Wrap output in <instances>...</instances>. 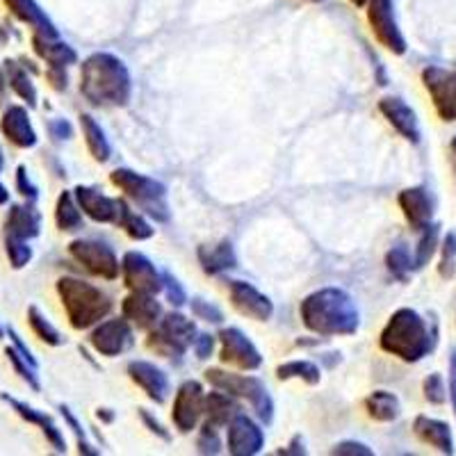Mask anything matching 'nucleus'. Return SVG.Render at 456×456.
Returning a JSON list of instances; mask_svg holds the SVG:
<instances>
[{"mask_svg":"<svg viewBox=\"0 0 456 456\" xmlns=\"http://www.w3.org/2000/svg\"><path fill=\"white\" fill-rule=\"evenodd\" d=\"M301 322L317 336H354L361 313L352 297L340 288H322L301 301Z\"/></svg>","mask_w":456,"mask_h":456,"instance_id":"f257e3e1","label":"nucleus"},{"mask_svg":"<svg viewBox=\"0 0 456 456\" xmlns=\"http://www.w3.org/2000/svg\"><path fill=\"white\" fill-rule=\"evenodd\" d=\"M80 92L94 105L121 108L133 94L128 67L112 53H94L80 69Z\"/></svg>","mask_w":456,"mask_h":456,"instance_id":"f03ea898","label":"nucleus"},{"mask_svg":"<svg viewBox=\"0 0 456 456\" xmlns=\"http://www.w3.org/2000/svg\"><path fill=\"white\" fill-rule=\"evenodd\" d=\"M379 345L399 361L418 363L434 349L436 333L431 331L420 313L413 308H399L390 315L388 324L379 338Z\"/></svg>","mask_w":456,"mask_h":456,"instance_id":"7ed1b4c3","label":"nucleus"},{"mask_svg":"<svg viewBox=\"0 0 456 456\" xmlns=\"http://www.w3.org/2000/svg\"><path fill=\"white\" fill-rule=\"evenodd\" d=\"M57 295L62 299L71 327L78 331L92 329L112 311V299L101 288L76 276H62L57 281Z\"/></svg>","mask_w":456,"mask_h":456,"instance_id":"20e7f679","label":"nucleus"},{"mask_svg":"<svg viewBox=\"0 0 456 456\" xmlns=\"http://www.w3.org/2000/svg\"><path fill=\"white\" fill-rule=\"evenodd\" d=\"M112 185H117L121 192L128 199H133L137 208L144 215H151L158 222H167L169 219V208L165 203L167 187L160 181L149 176H142L133 169H114L110 174Z\"/></svg>","mask_w":456,"mask_h":456,"instance_id":"39448f33","label":"nucleus"},{"mask_svg":"<svg viewBox=\"0 0 456 456\" xmlns=\"http://www.w3.org/2000/svg\"><path fill=\"white\" fill-rule=\"evenodd\" d=\"M206 381L213 384L215 388L224 390V393L233 395L235 399H244L254 406L256 415L265 425H270L274 418V402H272L270 393L265 388V384L256 377H247V374H233L224 372V370H208Z\"/></svg>","mask_w":456,"mask_h":456,"instance_id":"423d86ee","label":"nucleus"},{"mask_svg":"<svg viewBox=\"0 0 456 456\" xmlns=\"http://www.w3.org/2000/svg\"><path fill=\"white\" fill-rule=\"evenodd\" d=\"M194 338H197V324L181 313H169L162 315V320L151 329L146 347L158 356L178 358L187 352V347H192Z\"/></svg>","mask_w":456,"mask_h":456,"instance_id":"0eeeda50","label":"nucleus"},{"mask_svg":"<svg viewBox=\"0 0 456 456\" xmlns=\"http://www.w3.org/2000/svg\"><path fill=\"white\" fill-rule=\"evenodd\" d=\"M69 254L73 256V260H78L89 274L101 276L105 281H114L121 272V263L117 254L99 240H73L69 244Z\"/></svg>","mask_w":456,"mask_h":456,"instance_id":"6e6552de","label":"nucleus"},{"mask_svg":"<svg viewBox=\"0 0 456 456\" xmlns=\"http://www.w3.org/2000/svg\"><path fill=\"white\" fill-rule=\"evenodd\" d=\"M368 21L381 46H386L395 55H404L409 46H406L404 35L399 30L393 0H370Z\"/></svg>","mask_w":456,"mask_h":456,"instance_id":"1a4fd4ad","label":"nucleus"},{"mask_svg":"<svg viewBox=\"0 0 456 456\" xmlns=\"http://www.w3.org/2000/svg\"><path fill=\"white\" fill-rule=\"evenodd\" d=\"M422 83L443 121H456V73L443 67H427Z\"/></svg>","mask_w":456,"mask_h":456,"instance_id":"9d476101","label":"nucleus"},{"mask_svg":"<svg viewBox=\"0 0 456 456\" xmlns=\"http://www.w3.org/2000/svg\"><path fill=\"white\" fill-rule=\"evenodd\" d=\"M219 342H222V352L219 358L224 363L233 365V368L247 370V372H254L263 365V356L256 349L254 342L247 338V333H242L235 327H226L219 331Z\"/></svg>","mask_w":456,"mask_h":456,"instance_id":"9b49d317","label":"nucleus"},{"mask_svg":"<svg viewBox=\"0 0 456 456\" xmlns=\"http://www.w3.org/2000/svg\"><path fill=\"white\" fill-rule=\"evenodd\" d=\"M92 347L101 354V356H119V354L128 352L135 345L133 338V327L126 317H114V320H105L96 324V329L89 336Z\"/></svg>","mask_w":456,"mask_h":456,"instance_id":"f8f14e48","label":"nucleus"},{"mask_svg":"<svg viewBox=\"0 0 456 456\" xmlns=\"http://www.w3.org/2000/svg\"><path fill=\"white\" fill-rule=\"evenodd\" d=\"M126 288L130 292H142V295H156L162 290V274L156 270V265L151 263L140 251H128L121 263Z\"/></svg>","mask_w":456,"mask_h":456,"instance_id":"ddd939ff","label":"nucleus"},{"mask_svg":"<svg viewBox=\"0 0 456 456\" xmlns=\"http://www.w3.org/2000/svg\"><path fill=\"white\" fill-rule=\"evenodd\" d=\"M203 386L199 381H185V384L178 388L176 399H174V409H171V418H174V425L178 431L187 434L199 425L203 415Z\"/></svg>","mask_w":456,"mask_h":456,"instance_id":"4468645a","label":"nucleus"},{"mask_svg":"<svg viewBox=\"0 0 456 456\" xmlns=\"http://www.w3.org/2000/svg\"><path fill=\"white\" fill-rule=\"evenodd\" d=\"M265 434L249 415L238 413L233 420L228 422L226 431V447L233 456H254L263 452Z\"/></svg>","mask_w":456,"mask_h":456,"instance_id":"2eb2a0df","label":"nucleus"},{"mask_svg":"<svg viewBox=\"0 0 456 456\" xmlns=\"http://www.w3.org/2000/svg\"><path fill=\"white\" fill-rule=\"evenodd\" d=\"M76 194V201H78L80 210L87 215L89 219L99 224H119L121 213H124V201L121 199H112L101 194L99 190L94 187L78 185L73 190Z\"/></svg>","mask_w":456,"mask_h":456,"instance_id":"dca6fc26","label":"nucleus"},{"mask_svg":"<svg viewBox=\"0 0 456 456\" xmlns=\"http://www.w3.org/2000/svg\"><path fill=\"white\" fill-rule=\"evenodd\" d=\"M228 292H231V304L242 315L258 322H267L274 315V304L270 301V297L256 290L247 281H228Z\"/></svg>","mask_w":456,"mask_h":456,"instance_id":"f3484780","label":"nucleus"},{"mask_svg":"<svg viewBox=\"0 0 456 456\" xmlns=\"http://www.w3.org/2000/svg\"><path fill=\"white\" fill-rule=\"evenodd\" d=\"M379 112L384 114L388 124L397 130L399 135L406 137L409 142L418 144L422 137L420 133V121H418V114L413 112L409 103L399 99V96H386V99L379 101Z\"/></svg>","mask_w":456,"mask_h":456,"instance_id":"a211bd4d","label":"nucleus"},{"mask_svg":"<svg viewBox=\"0 0 456 456\" xmlns=\"http://www.w3.org/2000/svg\"><path fill=\"white\" fill-rule=\"evenodd\" d=\"M128 374L156 404H165L171 388V381L165 370L149 363V361H133V363H128Z\"/></svg>","mask_w":456,"mask_h":456,"instance_id":"6ab92c4d","label":"nucleus"},{"mask_svg":"<svg viewBox=\"0 0 456 456\" xmlns=\"http://www.w3.org/2000/svg\"><path fill=\"white\" fill-rule=\"evenodd\" d=\"M0 130L19 149H32L37 146V133L32 128L30 114L23 105H7L3 117H0Z\"/></svg>","mask_w":456,"mask_h":456,"instance_id":"aec40b11","label":"nucleus"},{"mask_svg":"<svg viewBox=\"0 0 456 456\" xmlns=\"http://www.w3.org/2000/svg\"><path fill=\"white\" fill-rule=\"evenodd\" d=\"M397 203L413 228L422 231V228L431 224V217H434V199L427 192V187H409V190H402L397 197Z\"/></svg>","mask_w":456,"mask_h":456,"instance_id":"412c9836","label":"nucleus"},{"mask_svg":"<svg viewBox=\"0 0 456 456\" xmlns=\"http://www.w3.org/2000/svg\"><path fill=\"white\" fill-rule=\"evenodd\" d=\"M42 233V213L32 201L14 203L5 219V235H14L21 240L39 238Z\"/></svg>","mask_w":456,"mask_h":456,"instance_id":"4be33fe9","label":"nucleus"},{"mask_svg":"<svg viewBox=\"0 0 456 456\" xmlns=\"http://www.w3.org/2000/svg\"><path fill=\"white\" fill-rule=\"evenodd\" d=\"M3 402H7V404H10L16 413L21 415L23 420L30 422V425L39 427V429L44 431V436H46V441L51 443L57 452H62V454L67 452V441H64L62 431H60V427L55 425V420H53L51 415L44 413V411L32 409L30 404H26V402H19V399L10 397V395H3Z\"/></svg>","mask_w":456,"mask_h":456,"instance_id":"5701e85b","label":"nucleus"},{"mask_svg":"<svg viewBox=\"0 0 456 456\" xmlns=\"http://www.w3.org/2000/svg\"><path fill=\"white\" fill-rule=\"evenodd\" d=\"M121 311H124L126 320L142 329H153L162 320L160 301L153 299V295H142V292H133L126 297Z\"/></svg>","mask_w":456,"mask_h":456,"instance_id":"b1692460","label":"nucleus"},{"mask_svg":"<svg viewBox=\"0 0 456 456\" xmlns=\"http://www.w3.org/2000/svg\"><path fill=\"white\" fill-rule=\"evenodd\" d=\"M413 431L422 443L431 445L434 450L443 452V454H454V438H452V429L447 422L436 420L429 415H418L413 422Z\"/></svg>","mask_w":456,"mask_h":456,"instance_id":"393cba45","label":"nucleus"},{"mask_svg":"<svg viewBox=\"0 0 456 456\" xmlns=\"http://www.w3.org/2000/svg\"><path fill=\"white\" fill-rule=\"evenodd\" d=\"M32 48L48 67H71L78 62V53L73 51L69 44H64L60 37H46L35 32L32 37Z\"/></svg>","mask_w":456,"mask_h":456,"instance_id":"a878e982","label":"nucleus"},{"mask_svg":"<svg viewBox=\"0 0 456 456\" xmlns=\"http://www.w3.org/2000/svg\"><path fill=\"white\" fill-rule=\"evenodd\" d=\"M7 5V10L19 19V21L28 23V26L35 28V32L46 37H60L57 28L53 26V21L44 14V10L37 5L35 0H3Z\"/></svg>","mask_w":456,"mask_h":456,"instance_id":"bb28decb","label":"nucleus"},{"mask_svg":"<svg viewBox=\"0 0 456 456\" xmlns=\"http://www.w3.org/2000/svg\"><path fill=\"white\" fill-rule=\"evenodd\" d=\"M238 413V399H235L233 395L224 393V390H213V393H208L206 399H203V415H206V422H210V425H228Z\"/></svg>","mask_w":456,"mask_h":456,"instance_id":"cd10ccee","label":"nucleus"},{"mask_svg":"<svg viewBox=\"0 0 456 456\" xmlns=\"http://www.w3.org/2000/svg\"><path fill=\"white\" fill-rule=\"evenodd\" d=\"M199 263L206 274H224V272L238 267L233 244L224 240L215 247H199Z\"/></svg>","mask_w":456,"mask_h":456,"instance_id":"c85d7f7f","label":"nucleus"},{"mask_svg":"<svg viewBox=\"0 0 456 456\" xmlns=\"http://www.w3.org/2000/svg\"><path fill=\"white\" fill-rule=\"evenodd\" d=\"M5 73H7V83H10L12 92L28 105V108H37L39 103V96H37V87L30 78V69L21 62V60H5Z\"/></svg>","mask_w":456,"mask_h":456,"instance_id":"c756f323","label":"nucleus"},{"mask_svg":"<svg viewBox=\"0 0 456 456\" xmlns=\"http://www.w3.org/2000/svg\"><path fill=\"white\" fill-rule=\"evenodd\" d=\"M80 128H83L85 142H87V149H89V153H92L94 160L108 162L112 149H110V142H108V137H105V130L101 128L99 121L94 119V117H89V114H80Z\"/></svg>","mask_w":456,"mask_h":456,"instance_id":"7c9ffc66","label":"nucleus"},{"mask_svg":"<svg viewBox=\"0 0 456 456\" xmlns=\"http://www.w3.org/2000/svg\"><path fill=\"white\" fill-rule=\"evenodd\" d=\"M365 409H368L370 418H374L377 422H393L402 413V404H399L397 395L388 393V390H374V393H370V397L365 399Z\"/></svg>","mask_w":456,"mask_h":456,"instance_id":"2f4dec72","label":"nucleus"},{"mask_svg":"<svg viewBox=\"0 0 456 456\" xmlns=\"http://www.w3.org/2000/svg\"><path fill=\"white\" fill-rule=\"evenodd\" d=\"M55 224L60 231L69 233V231H78L83 228V210H80L76 194L71 190H64L55 203Z\"/></svg>","mask_w":456,"mask_h":456,"instance_id":"473e14b6","label":"nucleus"},{"mask_svg":"<svg viewBox=\"0 0 456 456\" xmlns=\"http://www.w3.org/2000/svg\"><path fill=\"white\" fill-rule=\"evenodd\" d=\"M438 240H441V226H438V224H429V226L422 228V238L420 242H418V249H415V256H413L415 270H422L425 265H429V260L434 258L436 249L441 247Z\"/></svg>","mask_w":456,"mask_h":456,"instance_id":"72a5a7b5","label":"nucleus"},{"mask_svg":"<svg viewBox=\"0 0 456 456\" xmlns=\"http://www.w3.org/2000/svg\"><path fill=\"white\" fill-rule=\"evenodd\" d=\"M28 322H30V327H32V331H35V336L39 338L42 342L51 345V347H60V345H64L62 333L53 327L51 322L46 320V315H44V313L39 311L37 306L28 308Z\"/></svg>","mask_w":456,"mask_h":456,"instance_id":"f704fd0d","label":"nucleus"},{"mask_svg":"<svg viewBox=\"0 0 456 456\" xmlns=\"http://www.w3.org/2000/svg\"><path fill=\"white\" fill-rule=\"evenodd\" d=\"M276 377H279L281 381L301 379V381L315 386L320 384V368H317L315 363H311V361H288V363L276 368Z\"/></svg>","mask_w":456,"mask_h":456,"instance_id":"c9c22d12","label":"nucleus"},{"mask_svg":"<svg viewBox=\"0 0 456 456\" xmlns=\"http://www.w3.org/2000/svg\"><path fill=\"white\" fill-rule=\"evenodd\" d=\"M386 265H388L390 274L399 281H406L409 279L411 272L415 270V263H413V256L409 254L404 244H399V247H393V249L386 254Z\"/></svg>","mask_w":456,"mask_h":456,"instance_id":"e433bc0d","label":"nucleus"},{"mask_svg":"<svg viewBox=\"0 0 456 456\" xmlns=\"http://www.w3.org/2000/svg\"><path fill=\"white\" fill-rule=\"evenodd\" d=\"M119 226L126 228V233H128L133 240H149V238H153V233H156V231H153V226H151V224L146 222L140 213L130 210L126 203H124V213H121Z\"/></svg>","mask_w":456,"mask_h":456,"instance_id":"4c0bfd02","label":"nucleus"},{"mask_svg":"<svg viewBox=\"0 0 456 456\" xmlns=\"http://www.w3.org/2000/svg\"><path fill=\"white\" fill-rule=\"evenodd\" d=\"M5 251L10 265L14 270H23L32 260V249L28 247V240L14 238V235H5Z\"/></svg>","mask_w":456,"mask_h":456,"instance_id":"58836bf2","label":"nucleus"},{"mask_svg":"<svg viewBox=\"0 0 456 456\" xmlns=\"http://www.w3.org/2000/svg\"><path fill=\"white\" fill-rule=\"evenodd\" d=\"M438 274L443 279H454L456 276V233L450 231V233L443 238L441 244V265H438Z\"/></svg>","mask_w":456,"mask_h":456,"instance_id":"ea45409f","label":"nucleus"},{"mask_svg":"<svg viewBox=\"0 0 456 456\" xmlns=\"http://www.w3.org/2000/svg\"><path fill=\"white\" fill-rule=\"evenodd\" d=\"M5 354H7V358H10V363H12V368H14V372L19 374V377H21L23 381H26V384L30 386L32 390L42 388V384H39V379H37V368H32V365L28 363L26 358H23L19 352H16L14 347H7Z\"/></svg>","mask_w":456,"mask_h":456,"instance_id":"a19ab883","label":"nucleus"},{"mask_svg":"<svg viewBox=\"0 0 456 456\" xmlns=\"http://www.w3.org/2000/svg\"><path fill=\"white\" fill-rule=\"evenodd\" d=\"M422 390H425V399L429 404H445L447 399V390H445V381H443L441 374H429L425 379V384H422Z\"/></svg>","mask_w":456,"mask_h":456,"instance_id":"79ce46f5","label":"nucleus"},{"mask_svg":"<svg viewBox=\"0 0 456 456\" xmlns=\"http://www.w3.org/2000/svg\"><path fill=\"white\" fill-rule=\"evenodd\" d=\"M199 452L201 454H219L222 452V438L217 434V427L210 422H203L201 436H199Z\"/></svg>","mask_w":456,"mask_h":456,"instance_id":"37998d69","label":"nucleus"},{"mask_svg":"<svg viewBox=\"0 0 456 456\" xmlns=\"http://www.w3.org/2000/svg\"><path fill=\"white\" fill-rule=\"evenodd\" d=\"M162 288H165L167 301H169L171 306H185L187 295H185V290H183V285L178 283L176 276L169 274V272H165V274H162Z\"/></svg>","mask_w":456,"mask_h":456,"instance_id":"c03bdc74","label":"nucleus"},{"mask_svg":"<svg viewBox=\"0 0 456 456\" xmlns=\"http://www.w3.org/2000/svg\"><path fill=\"white\" fill-rule=\"evenodd\" d=\"M16 190L21 192V197L26 199V201L35 203L37 199H39V187L30 181V176H28V169L23 165L16 167Z\"/></svg>","mask_w":456,"mask_h":456,"instance_id":"a18cd8bd","label":"nucleus"},{"mask_svg":"<svg viewBox=\"0 0 456 456\" xmlns=\"http://www.w3.org/2000/svg\"><path fill=\"white\" fill-rule=\"evenodd\" d=\"M60 413H62V418L64 420H67V425L71 427L73 431H76V436H78V443H80V452H83V454H99V450H92V445H89L87 443V436H85V429H83V425H80L78 420H76V418H73V413L71 411H69V406H60Z\"/></svg>","mask_w":456,"mask_h":456,"instance_id":"49530a36","label":"nucleus"},{"mask_svg":"<svg viewBox=\"0 0 456 456\" xmlns=\"http://www.w3.org/2000/svg\"><path fill=\"white\" fill-rule=\"evenodd\" d=\"M192 313L197 317H201V320L213 322V324H219V322L224 320L222 311H219L217 306H213L210 301H203V299H194L192 301Z\"/></svg>","mask_w":456,"mask_h":456,"instance_id":"de8ad7c7","label":"nucleus"},{"mask_svg":"<svg viewBox=\"0 0 456 456\" xmlns=\"http://www.w3.org/2000/svg\"><path fill=\"white\" fill-rule=\"evenodd\" d=\"M331 454H336V456H372L374 452L370 450L368 445H363V443L345 441V443H338V445L331 450Z\"/></svg>","mask_w":456,"mask_h":456,"instance_id":"09e8293b","label":"nucleus"},{"mask_svg":"<svg viewBox=\"0 0 456 456\" xmlns=\"http://www.w3.org/2000/svg\"><path fill=\"white\" fill-rule=\"evenodd\" d=\"M7 336H10V340H12V347H14L16 352H19V354H21V356L26 358V361H28V363L32 365V368H39V363H37L35 354H32V352H30V347H28L26 342L21 340V336H19V333H16L14 329H12V327L7 329Z\"/></svg>","mask_w":456,"mask_h":456,"instance_id":"8fccbe9b","label":"nucleus"},{"mask_svg":"<svg viewBox=\"0 0 456 456\" xmlns=\"http://www.w3.org/2000/svg\"><path fill=\"white\" fill-rule=\"evenodd\" d=\"M46 78L48 83H51V87L57 89V92H64V89L69 87L67 67H48Z\"/></svg>","mask_w":456,"mask_h":456,"instance_id":"3c124183","label":"nucleus"},{"mask_svg":"<svg viewBox=\"0 0 456 456\" xmlns=\"http://www.w3.org/2000/svg\"><path fill=\"white\" fill-rule=\"evenodd\" d=\"M192 347H194V354H197L199 358H210L213 356V349H215V338L210 336V333H197Z\"/></svg>","mask_w":456,"mask_h":456,"instance_id":"603ef678","label":"nucleus"},{"mask_svg":"<svg viewBox=\"0 0 456 456\" xmlns=\"http://www.w3.org/2000/svg\"><path fill=\"white\" fill-rule=\"evenodd\" d=\"M48 133H51L55 140L67 142L73 137V126L69 124L67 119H51L48 121Z\"/></svg>","mask_w":456,"mask_h":456,"instance_id":"864d4df0","label":"nucleus"},{"mask_svg":"<svg viewBox=\"0 0 456 456\" xmlns=\"http://www.w3.org/2000/svg\"><path fill=\"white\" fill-rule=\"evenodd\" d=\"M140 415H142V422H144V425L149 427V429L153 431V434H156V436H160L162 441H169V438H171V436H169V431H165V427H162L160 422H158L156 418H153V415H149V411L140 409Z\"/></svg>","mask_w":456,"mask_h":456,"instance_id":"5fc2aeb1","label":"nucleus"},{"mask_svg":"<svg viewBox=\"0 0 456 456\" xmlns=\"http://www.w3.org/2000/svg\"><path fill=\"white\" fill-rule=\"evenodd\" d=\"M450 399H452V406H454V415H456V349L452 352V356H450Z\"/></svg>","mask_w":456,"mask_h":456,"instance_id":"6e6d98bb","label":"nucleus"},{"mask_svg":"<svg viewBox=\"0 0 456 456\" xmlns=\"http://www.w3.org/2000/svg\"><path fill=\"white\" fill-rule=\"evenodd\" d=\"M7 73L5 69H0V105L5 103V96H7Z\"/></svg>","mask_w":456,"mask_h":456,"instance_id":"4d7b16f0","label":"nucleus"},{"mask_svg":"<svg viewBox=\"0 0 456 456\" xmlns=\"http://www.w3.org/2000/svg\"><path fill=\"white\" fill-rule=\"evenodd\" d=\"M10 203V192H7V187L0 183V206H7Z\"/></svg>","mask_w":456,"mask_h":456,"instance_id":"13d9d810","label":"nucleus"},{"mask_svg":"<svg viewBox=\"0 0 456 456\" xmlns=\"http://www.w3.org/2000/svg\"><path fill=\"white\" fill-rule=\"evenodd\" d=\"M99 418H103L105 422H112L114 420V415L108 413V409H99Z\"/></svg>","mask_w":456,"mask_h":456,"instance_id":"bf43d9fd","label":"nucleus"},{"mask_svg":"<svg viewBox=\"0 0 456 456\" xmlns=\"http://www.w3.org/2000/svg\"><path fill=\"white\" fill-rule=\"evenodd\" d=\"M5 169V153H3V149H0V171Z\"/></svg>","mask_w":456,"mask_h":456,"instance_id":"052dcab7","label":"nucleus"},{"mask_svg":"<svg viewBox=\"0 0 456 456\" xmlns=\"http://www.w3.org/2000/svg\"><path fill=\"white\" fill-rule=\"evenodd\" d=\"M354 5H358V7H365L370 3V0H352Z\"/></svg>","mask_w":456,"mask_h":456,"instance_id":"680f3d73","label":"nucleus"},{"mask_svg":"<svg viewBox=\"0 0 456 456\" xmlns=\"http://www.w3.org/2000/svg\"><path fill=\"white\" fill-rule=\"evenodd\" d=\"M5 333H7V329L0 327V340H3V338H5Z\"/></svg>","mask_w":456,"mask_h":456,"instance_id":"e2e57ef3","label":"nucleus"},{"mask_svg":"<svg viewBox=\"0 0 456 456\" xmlns=\"http://www.w3.org/2000/svg\"><path fill=\"white\" fill-rule=\"evenodd\" d=\"M452 149H454V153H456V135H454V140H452Z\"/></svg>","mask_w":456,"mask_h":456,"instance_id":"0e129e2a","label":"nucleus"},{"mask_svg":"<svg viewBox=\"0 0 456 456\" xmlns=\"http://www.w3.org/2000/svg\"><path fill=\"white\" fill-rule=\"evenodd\" d=\"M315 3H320V0H315Z\"/></svg>","mask_w":456,"mask_h":456,"instance_id":"69168bd1","label":"nucleus"},{"mask_svg":"<svg viewBox=\"0 0 456 456\" xmlns=\"http://www.w3.org/2000/svg\"><path fill=\"white\" fill-rule=\"evenodd\" d=\"M454 73H456V71H454Z\"/></svg>","mask_w":456,"mask_h":456,"instance_id":"338daca9","label":"nucleus"}]
</instances>
